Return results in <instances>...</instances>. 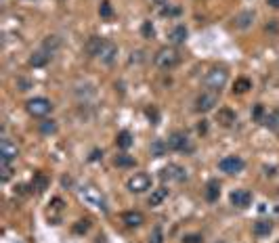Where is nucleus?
<instances>
[{
  "mask_svg": "<svg viewBox=\"0 0 279 243\" xmlns=\"http://www.w3.org/2000/svg\"><path fill=\"white\" fill-rule=\"evenodd\" d=\"M153 63L159 69H172L180 63V53L174 46H162L153 57Z\"/></svg>",
  "mask_w": 279,
  "mask_h": 243,
  "instance_id": "f257e3e1",
  "label": "nucleus"
},
{
  "mask_svg": "<svg viewBox=\"0 0 279 243\" xmlns=\"http://www.w3.org/2000/svg\"><path fill=\"white\" fill-rule=\"evenodd\" d=\"M229 82V72L225 67H212L210 72L204 75V84L208 90H214V93H220V88H225Z\"/></svg>",
  "mask_w": 279,
  "mask_h": 243,
  "instance_id": "f03ea898",
  "label": "nucleus"
},
{
  "mask_svg": "<svg viewBox=\"0 0 279 243\" xmlns=\"http://www.w3.org/2000/svg\"><path fill=\"white\" fill-rule=\"evenodd\" d=\"M170 151H177V153H191L193 151V143L187 132L183 130H174V132L168 136V141H166Z\"/></svg>",
  "mask_w": 279,
  "mask_h": 243,
  "instance_id": "7ed1b4c3",
  "label": "nucleus"
},
{
  "mask_svg": "<svg viewBox=\"0 0 279 243\" xmlns=\"http://www.w3.org/2000/svg\"><path fill=\"white\" fill-rule=\"evenodd\" d=\"M25 109L32 117H46L53 111V103L46 96H34V99L25 103Z\"/></svg>",
  "mask_w": 279,
  "mask_h": 243,
  "instance_id": "20e7f679",
  "label": "nucleus"
},
{
  "mask_svg": "<svg viewBox=\"0 0 279 243\" xmlns=\"http://www.w3.org/2000/svg\"><path fill=\"white\" fill-rule=\"evenodd\" d=\"M216 105H219V93H214V90H204V93L198 94V99H195V111H198V113H208V111H212Z\"/></svg>",
  "mask_w": 279,
  "mask_h": 243,
  "instance_id": "39448f33",
  "label": "nucleus"
},
{
  "mask_svg": "<svg viewBox=\"0 0 279 243\" xmlns=\"http://www.w3.org/2000/svg\"><path fill=\"white\" fill-rule=\"evenodd\" d=\"M243 168H246V162H243L239 155H227L219 162V170L225 172V174H229V176L239 174V172H243Z\"/></svg>",
  "mask_w": 279,
  "mask_h": 243,
  "instance_id": "423d86ee",
  "label": "nucleus"
},
{
  "mask_svg": "<svg viewBox=\"0 0 279 243\" xmlns=\"http://www.w3.org/2000/svg\"><path fill=\"white\" fill-rule=\"evenodd\" d=\"M80 197L84 199L88 206H95V207H101V210H107V206H105V197H103V195H101V191L97 189V187H93V185L82 187V189H80Z\"/></svg>",
  "mask_w": 279,
  "mask_h": 243,
  "instance_id": "0eeeda50",
  "label": "nucleus"
},
{
  "mask_svg": "<svg viewBox=\"0 0 279 243\" xmlns=\"http://www.w3.org/2000/svg\"><path fill=\"white\" fill-rule=\"evenodd\" d=\"M126 189L130 193H145L151 189V176L145 174V172H137L126 180Z\"/></svg>",
  "mask_w": 279,
  "mask_h": 243,
  "instance_id": "6e6552de",
  "label": "nucleus"
},
{
  "mask_svg": "<svg viewBox=\"0 0 279 243\" xmlns=\"http://www.w3.org/2000/svg\"><path fill=\"white\" fill-rule=\"evenodd\" d=\"M159 178H162V180H177V183H185V180L189 178V174H187V170L183 168V166L168 164V166H164V168L159 170Z\"/></svg>",
  "mask_w": 279,
  "mask_h": 243,
  "instance_id": "1a4fd4ad",
  "label": "nucleus"
},
{
  "mask_svg": "<svg viewBox=\"0 0 279 243\" xmlns=\"http://www.w3.org/2000/svg\"><path fill=\"white\" fill-rule=\"evenodd\" d=\"M229 199H231V204L235 207H239V210H246V207L252 206V191L248 189H235L231 195H229Z\"/></svg>",
  "mask_w": 279,
  "mask_h": 243,
  "instance_id": "9d476101",
  "label": "nucleus"
},
{
  "mask_svg": "<svg viewBox=\"0 0 279 243\" xmlns=\"http://www.w3.org/2000/svg\"><path fill=\"white\" fill-rule=\"evenodd\" d=\"M107 44V40L105 38H101V36H90L86 40V44H84V51L88 57H101V51L105 48Z\"/></svg>",
  "mask_w": 279,
  "mask_h": 243,
  "instance_id": "9b49d317",
  "label": "nucleus"
},
{
  "mask_svg": "<svg viewBox=\"0 0 279 243\" xmlns=\"http://www.w3.org/2000/svg\"><path fill=\"white\" fill-rule=\"evenodd\" d=\"M17 155H19L17 145H13L9 138H2V143H0V157H2V162L4 164H11Z\"/></svg>",
  "mask_w": 279,
  "mask_h": 243,
  "instance_id": "f8f14e48",
  "label": "nucleus"
},
{
  "mask_svg": "<svg viewBox=\"0 0 279 243\" xmlns=\"http://www.w3.org/2000/svg\"><path fill=\"white\" fill-rule=\"evenodd\" d=\"M235 120H237V115H235V111H233V109H229V107H220L219 111H216V122H219L220 126L229 128V126H233V124H235Z\"/></svg>",
  "mask_w": 279,
  "mask_h": 243,
  "instance_id": "ddd939ff",
  "label": "nucleus"
},
{
  "mask_svg": "<svg viewBox=\"0 0 279 243\" xmlns=\"http://www.w3.org/2000/svg\"><path fill=\"white\" fill-rule=\"evenodd\" d=\"M122 222L128 228H139L145 222V216H143L141 212H137V210H130V212H124L122 214Z\"/></svg>",
  "mask_w": 279,
  "mask_h": 243,
  "instance_id": "4468645a",
  "label": "nucleus"
},
{
  "mask_svg": "<svg viewBox=\"0 0 279 243\" xmlns=\"http://www.w3.org/2000/svg\"><path fill=\"white\" fill-rule=\"evenodd\" d=\"M204 197H206V201H210V204L219 201V197H220V183L216 178H212V180H208V183H206Z\"/></svg>",
  "mask_w": 279,
  "mask_h": 243,
  "instance_id": "2eb2a0df",
  "label": "nucleus"
},
{
  "mask_svg": "<svg viewBox=\"0 0 279 243\" xmlns=\"http://www.w3.org/2000/svg\"><path fill=\"white\" fill-rule=\"evenodd\" d=\"M103 63L105 65H114L116 63V59H118V46L111 42V40H107V44H105V48L101 51V57H99Z\"/></svg>",
  "mask_w": 279,
  "mask_h": 243,
  "instance_id": "dca6fc26",
  "label": "nucleus"
},
{
  "mask_svg": "<svg viewBox=\"0 0 279 243\" xmlns=\"http://www.w3.org/2000/svg\"><path fill=\"white\" fill-rule=\"evenodd\" d=\"M252 233L256 235V237H269V235L273 233V222H271V220H264V218L256 220L254 226H252Z\"/></svg>",
  "mask_w": 279,
  "mask_h": 243,
  "instance_id": "f3484780",
  "label": "nucleus"
},
{
  "mask_svg": "<svg viewBox=\"0 0 279 243\" xmlns=\"http://www.w3.org/2000/svg\"><path fill=\"white\" fill-rule=\"evenodd\" d=\"M187 36H189V32H187V27L185 25H174L172 30H170V36H168V40L172 44H185V40H187Z\"/></svg>",
  "mask_w": 279,
  "mask_h": 243,
  "instance_id": "a211bd4d",
  "label": "nucleus"
},
{
  "mask_svg": "<svg viewBox=\"0 0 279 243\" xmlns=\"http://www.w3.org/2000/svg\"><path fill=\"white\" fill-rule=\"evenodd\" d=\"M254 11H243L239 15L235 17V27H239V30H248V27H252L254 23Z\"/></svg>",
  "mask_w": 279,
  "mask_h": 243,
  "instance_id": "6ab92c4d",
  "label": "nucleus"
},
{
  "mask_svg": "<svg viewBox=\"0 0 279 243\" xmlns=\"http://www.w3.org/2000/svg\"><path fill=\"white\" fill-rule=\"evenodd\" d=\"M51 57H53L51 53H46L44 48H40V51H36V53H34L32 57H30V65H32V67H44L48 61H51Z\"/></svg>",
  "mask_w": 279,
  "mask_h": 243,
  "instance_id": "aec40b11",
  "label": "nucleus"
},
{
  "mask_svg": "<svg viewBox=\"0 0 279 243\" xmlns=\"http://www.w3.org/2000/svg\"><path fill=\"white\" fill-rule=\"evenodd\" d=\"M132 143H135V138H132V134L128 132V130H122V132H118L116 136V145H118V149H122V151H126L132 147Z\"/></svg>",
  "mask_w": 279,
  "mask_h": 243,
  "instance_id": "412c9836",
  "label": "nucleus"
},
{
  "mask_svg": "<svg viewBox=\"0 0 279 243\" xmlns=\"http://www.w3.org/2000/svg\"><path fill=\"white\" fill-rule=\"evenodd\" d=\"M114 166H116V168H135L137 159L132 155H128V153H120V155L114 157Z\"/></svg>",
  "mask_w": 279,
  "mask_h": 243,
  "instance_id": "4be33fe9",
  "label": "nucleus"
},
{
  "mask_svg": "<svg viewBox=\"0 0 279 243\" xmlns=\"http://www.w3.org/2000/svg\"><path fill=\"white\" fill-rule=\"evenodd\" d=\"M149 151L153 157H164L168 153V145H166V141H162V138H156V141L149 145Z\"/></svg>",
  "mask_w": 279,
  "mask_h": 243,
  "instance_id": "5701e85b",
  "label": "nucleus"
},
{
  "mask_svg": "<svg viewBox=\"0 0 279 243\" xmlns=\"http://www.w3.org/2000/svg\"><path fill=\"white\" fill-rule=\"evenodd\" d=\"M168 197V189L166 187H159V189H153L151 191V195H149V206L151 207H156V206H159L162 201Z\"/></svg>",
  "mask_w": 279,
  "mask_h": 243,
  "instance_id": "b1692460",
  "label": "nucleus"
},
{
  "mask_svg": "<svg viewBox=\"0 0 279 243\" xmlns=\"http://www.w3.org/2000/svg\"><path fill=\"white\" fill-rule=\"evenodd\" d=\"M250 88H252V80H248V78H237L235 84H233V93H235V94H243V93H248Z\"/></svg>",
  "mask_w": 279,
  "mask_h": 243,
  "instance_id": "393cba45",
  "label": "nucleus"
},
{
  "mask_svg": "<svg viewBox=\"0 0 279 243\" xmlns=\"http://www.w3.org/2000/svg\"><path fill=\"white\" fill-rule=\"evenodd\" d=\"M38 130L42 134H55V132H57V122H55V120H42L38 124Z\"/></svg>",
  "mask_w": 279,
  "mask_h": 243,
  "instance_id": "a878e982",
  "label": "nucleus"
},
{
  "mask_svg": "<svg viewBox=\"0 0 279 243\" xmlns=\"http://www.w3.org/2000/svg\"><path fill=\"white\" fill-rule=\"evenodd\" d=\"M46 187H48V178L44 174H36L32 180V189H36V193H42L46 191Z\"/></svg>",
  "mask_w": 279,
  "mask_h": 243,
  "instance_id": "bb28decb",
  "label": "nucleus"
},
{
  "mask_svg": "<svg viewBox=\"0 0 279 243\" xmlns=\"http://www.w3.org/2000/svg\"><path fill=\"white\" fill-rule=\"evenodd\" d=\"M59 44H61V42H59V38H57V36H48V38L44 40L42 48H44L46 53H51V55H53V53H55V51H57V48H59Z\"/></svg>",
  "mask_w": 279,
  "mask_h": 243,
  "instance_id": "cd10ccee",
  "label": "nucleus"
},
{
  "mask_svg": "<svg viewBox=\"0 0 279 243\" xmlns=\"http://www.w3.org/2000/svg\"><path fill=\"white\" fill-rule=\"evenodd\" d=\"M264 115H267V109H264V105H262V103H256V105L252 107V120L262 124Z\"/></svg>",
  "mask_w": 279,
  "mask_h": 243,
  "instance_id": "c85d7f7f",
  "label": "nucleus"
},
{
  "mask_svg": "<svg viewBox=\"0 0 279 243\" xmlns=\"http://www.w3.org/2000/svg\"><path fill=\"white\" fill-rule=\"evenodd\" d=\"M141 36H143L145 40H151L153 36H156V27H153L151 21H143V25H141Z\"/></svg>",
  "mask_w": 279,
  "mask_h": 243,
  "instance_id": "c756f323",
  "label": "nucleus"
},
{
  "mask_svg": "<svg viewBox=\"0 0 279 243\" xmlns=\"http://www.w3.org/2000/svg\"><path fill=\"white\" fill-rule=\"evenodd\" d=\"M99 15H101V19H111V17H114V6H111L107 0H103V2H101Z\"/></svg>",
  "mask_w": 279,
  "mask_h": 243,
  "instance_id": "7c9ffc66",
  "label": "nucleus"
},
{
  "mask_svg": "<svg viewBox=\"0 0 279 243\" xmlns=\"http://www.w3.org/2000/svg\"><path fill=\"white\" fill-rule=\"evenodd\" d=\"M149 243H164V231H162V226H153V231L149 235Z\"/></svg>",
  "mask_w": 279,
  "mask_h": 243,
  "instance_id": "2f4dec72",
  "label": "nucleus"
},
{
  "mask_svg": "<svg viewBox=\"0 0 279 243\" xmlns=\"http://www.w3.org/2000/svg\"><path fill=\"white\" fill-rule=\"evenodd\" d=\"M262 124H264V126H267V128H271V130H279V124H277L275 111H273V113H267V115H264Z\"/></svg>",
  "mask_w": 279,
  "mask_h": 243,
  "instance_id": "473e14b6",
  "label": "nucleus"
},
{
  "mask_svg": "<svg viewBox=\"0 0 279 243\" xmlns=\"http://www.w3.org/2000/svg\"><path fill=\"white\" fill-rule=\"evenodd\" d=\"M180 243H204V237L199 233H189V235H185Z\"/></svg>",
  "mask_w": 279,
  "mask_h": 243,
  "instance_id": "72a5a7b5",
  "label": "nucleus"
},
{
  "mask_svg": "<svg viewBox=\"0 0 279 243\" xmlns=\"http://www.w3.org/2000/svg\"><path fill=\"white\" fill-rule=\"evenodd\" d=\"M162 15L164 17H179L180 9H179V6H162Z\"/></svg>",
  "mask_w": 279,
  "mask_h": 243,
  "instance_id": "f704fd0d",
  "label": "nucleus"
},
{
  "mask_svg": "<svg viewBox=\"0 0 279 243\" xmlns=\"http://www.w3.org/2000/svg\"><path fill=\"white\" fill-rule=\"evenodd\" d=\"M88 228H90V222H88V220H78V224L74 226V233L82 235V233H86Z\"/></svg>",
  "mask_w": 279,
  "mask_h": 243,
  "instance_id": "c9c22d12",
  "label": "nucleus"
},
{
  "mask_svg": "<svg viewBox=\"0 0 279 243\" xmlns=\"http://www.w3.org/2000/svg\"><path fill=\"white\" fill-rule=\"evenodd\" d=\"M13 176V170H11V164H4L2 162V183H9V178Z\"/></svg>",
  "mask_w": 279,
  "mask_h": 243,
  "instance_id": "e433bc0d",
  "label": "nucleus"
},
{
  "mask_svg": "<svg viewBox=\"0 0 279 243\" xmlns=\"http://www.w3.org/2000/svg\"><path fill=\"white\" fill-rule=\"evenodd\" d=\"M145 113H147V117H149V120H151V124H158V109L156 107H147V109H145Z\"/></svg>",
  "mask_w": 279,
  "mask_h": 243,
  "instance_id": "4c0bfd02",
  "label": "nucleus"
},
{
  "mask_svg": "<svg viewBox=\"0 0 279 243\" xmlns=\"http://www.w3.org/2000/svg\"><path fill=\"white\" fill-rule=\"evenodd\" d=\"M90 162H99V159H103V151L101 149H93V153H90Z\"/></svg>",
  "mask_w": 279,
  "mask_h": 243,
  "instance_id": "58836bf2",
  "label": "nucleus"
},
{
  "mask_svg": "<svg viewBox=\"0 0 279 243\" xmlns=\"http://www.w3.org/2000/svg\"><path fill=\"white\" fill-rule=\"evenodd\" d=\"M17 84H19V90H30L32 82H30V80H25V78H19V80H17Z\"/></svg>",
  "mask_w": 279,
  "mask_h": 243,
  "instance_id": "ea45409f",
  "label": "nucleus"
},
{
  "mask_svg": "<svg viewBox=\"0 0 279 243\" xmlns=\"http://www.w3.org/2000/svg\"><path fill=\"white\" fill-rule=\"evenodd\" d=\"M143 61V51H135L130 57V63H141Z\"/></svg>",
  "mask_w": 279,
  "mask_h": 243,
  "instance_id": "a19ab883",
  "label": "nucleus"
},
{
  "mask_svg": "<svg viewBox=\"0 0 279 243\" xmlns=\"http://www.w3.org/2000/svg\"><path fill=\"white\" fill-rule=\"evenodd\" d=\"M267 4L271 9H279V0H267Z\"/></svg>",
  "mask_w": 279,
  "mask_h": 243,
  "instance_id": "79ce46f5",
  "label": "nucleus"
},
{
  "mask_svg": "<svg viewBox=\"0 0 279 243\" xmlns=\"http://www.w3.org/2000/svg\"><path fill=\"white\" fill-rule=\"evenodd\" d=\"M206 130H208V126H206V124H199V126H198V132H201V134H204Z\"/></svg>",
  "mask_w": 279,
  "mask_h": 243,
  "instance_id": "37998d69",
  "label": "nucleus"
},
{
  "mask_svg": "<svg viewBox=\"0 0 279 243\" xmlns=\"http://www.w3.org/2000/svg\"><path fill=\"white\" fill-rule=\"evenodd\" d=\"M156 4H159V6H166V4H168V0H156Z\"/></svg>",
  "mask_w": 279,
  "mask_h": 243,
  "instance_id": "c03bdc74",
  "label": "nucleus"
},
{
  "mask_svg": "<svg viewBox=\"0 0 279 243\" xmlns=\"http://www.w3.org/2000/svg\"><path fill=\"white\" fill-rule=\"evenodd\" d=\"M275 117H277V124H279V109H275Z\"/></svg>",
  "mask_w": 279,
  "mask_h": 243,
  "instance_id": "a18cd8bd",
  "label": "nucleus"
},
{
  "mask_svg": "<svg viewBox=\"0 0 279 243\" xmlns=\"http://www.w3.org/2000/svg\"><path fill=\"white\" fill-rule=\"evenodd\" d=\"M219 243H225V241H219Z\"/></svg>",
  "mask_w": 279,
  "mask_h": 243,
  "instance_id": "49530a36",
  "label": "nucleus"
}]
</instances>
